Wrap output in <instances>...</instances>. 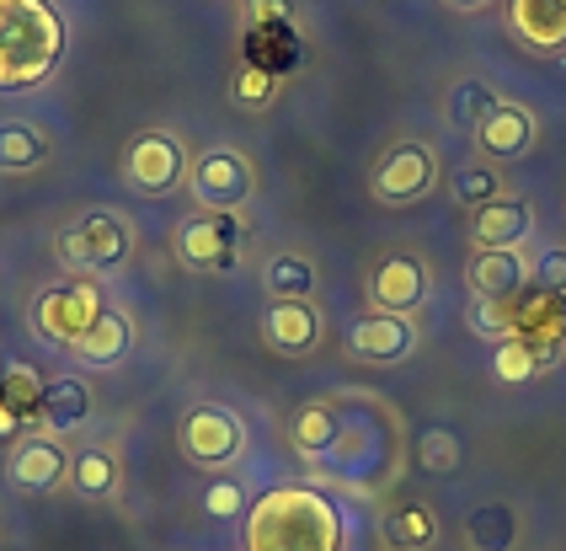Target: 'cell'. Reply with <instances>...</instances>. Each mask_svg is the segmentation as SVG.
I'll list each match as a JSON object with an SVG mask.
<instances>
[{
  "label": "cell",
  "mask_w": 566,
  "mask_h": 551,
  "mask_svg": "<svg viewBox=\"0 0 566 551\" xmlns=\"http://www.w3.org/2000/svg\"><path fill=\"white\" fill-rule=\"evenodd\" d=\"M337 402V439L311 466L315 487H337L358 503H375L379 492L407 482L411 466V428L379 391H332Z\"/></svg>",
  "instance_id": "obj_1"
},
{
  "label": "cell",
  "mask_w": 566,
  "mask_h": 551,
  "mask_svg": "<svg viewBox=\"0 0 566 551\" xmlns=\"http://www.w3.org/2000/svg\"><path fill=\"white\" fill-rule=\"evenodd\" d=\"M353 524L315 482H268L241 519V551H347Z\"/></svg>",
  "instance_id": "obj_2"
},
{
  "label": "cell",
  "mask_w": 566,
  "mask_h": 551,
  "mask_svg": "<svg viewBox=\"0 0 566 551\" xmlns=\"http://www.w3.org/2000/svg\"><path fill=\"white\" fill-rule=\"evenodd\" d=\"M64 28L54 0H0V97H28L64 65Z\"/></svg>",
  "instance_id": "obj_3"
},
{
  "label": "cell",
  "mask_w": 566,
  "mask_h": 551,
  "mask_svg": "<svg viewBox=\"0 0 566 551\" xmlns=\"http://www.w3.org/2000/svg\"><path fill=\"white\" fill-rule=\"evenodd\" d=\"M139 252V226L128 209L113 204H92L81 215H70L54 236H49V258L64 273H86V279H118Z\"/></svg>",
  "instance_id": "obj_4"
},
{
  "label": "cell",
  "mask_w": 566,
  "mask_h": 551,
  "mask_svg": "<svg viewBox=\"0 0 566 551\" xmlns=\"http://www.w3.org/2000/svg\"><path fill=\"white\" fill-rule=\"evenodd\" d=\"M171 439H177V455L188 460L192 471L224 477V471H235V466L252 455V423H247L241 407H230V402L198 396V402H188V407L177 413Z\"/></svg>",
  "instance_id": "obj_5"
},
{
  "label": "cell",
  "mask_w": 566,
  "mask_h": 551,
  "mask_svg": "<svg viewBox=\"0 0 566 551\" xmlns=\"http://www.w3.org/2000/svg\"><path fill=\"white\" fill-rule=\"evenodd\" d=\"M113 305V294H107V279H86V273H60V279H49L43 290L32 294L28 305V326L32 337L43 343V349H54V354H70L92 322Z\"/></svg>",
  "instance_id": "obj_6"
},
{
  "label": "cell",
  "mask_w": 566,
  "mask_h": 551,
  "mask_svg": "<svg viewBox=\"0 0 566 551\" xmlns=\"http://www.w3.org/2000/svg\"><path fill=\"white\" fill-rule=\"evenodd\" d=\"M192 150L188 134L171 129V124H145V129L128 134L124 156H118V183L134 198H177L188 194V171H192Z\"/></svg>",
  "instance_id": "obj_7"
},
{
  "label": "cell",
  "mask_w": 566,
  "mask_h": 551,
  "mask_svg": "<svg viewBox=\"0 0 566 551\" xmlns=\"http://www.w3.org/2000/svg\"><path fill=\"white\" fill-rule=\"evenodd\" d=\"M252 209H188L171 226V262L188 273H230L241 268V252L252 241Z\"/></svg>",
  "instance_id": "obj_8"
},
{
  "label": "cell",
  "mask_w": 566,
  "mask_h": 551,
  "mask_svg": "<svg viewBox=\"0 0 566 551\" xmlns=\"http://www.w3.org/2000/svg\"><path fill=\"white\" fill-rule=\"evenodd\" d=\"M439 188H443L439 150L428 139H417V134L390 139L375 156V166H369V198H375L379 209H411V204L433 198Z\"/></svg>",
  "instance_id": "obj_9"
},
{
  "label": "cell",
  "mask_w": 566,
  "mask_h": 551,
  "mask_svg": "<svg viewBox=\"0 0 566 551\" xmlns=\"http://www.w3.org/2000/svg\"><path fill=\"white\" fill-rule=\"evenodd\" d=\"M433 290H439V273L422 247H385L364 273L369 311H390V316H422Z\"/></svg>",
  "instance_id": "obj_10"
},
{
  "label": "cell",
  "mask_w": 566,
  "mask_h": 551,
  "mask_svg": "<svg viewBox=\"0 0 566 551\" xmlns=\"http://www.w3.org/2000/svg\"><path fill=\"white\" fill-rule=\"evenodd\" d=\"M256 194H262V171H256L252 150L241 145H203L192 156V171H188V198L192 209H252Z\"/></svg>",
  "instance_id": "obj_11"
},
{
  "label": "cell",
  "mask_w": 566,
  "mask_h": 551,
  "mask_svg": "<svg viewBox=\"0 0 566 551\" xmlns=\"http://www.w3.org/2000/svg\"><path fill=\"white\" fill-rule=\"evenodd\" d=\"M375 536L385 551H439L443 547V514L439 503L411 482H396L375 498Z\"/></svg>",
  "instance_id": "obj_12"
},
{
  "label": "cell",
  "mask_w": 566,
  "mask_h": 551,
  "mask_svg": "<svg viewBox=\"0 0 566 551\" xmlns=\"http://www.w3.org/2000/svg\"><path fill=\"white\" fill-rule=\"evenodd\" d=\"M0 477H6V487H11L17 498H54V492H70V439L22 428V434L6 445Z\"/></svg>",
  "instance_id": "obj_13"
},
{
  "label": "cell",
  "mask_w": 566,
  "mask_h": 551,
  "mask_svg": "<svg viewBox=\"0 0 566 551\" xmlns=\"http://www.w3.org/2000/svg\"><path fill=\"white\" fill-rule=\"evenodd\" d=\"M422 354V322L417 316H390V311H364L343 332V358L358 370H401Z\"/></svg>",
  "instance_id": "obj_14"
},
{
  "label": "cell",
  "mask_w": 566,
  "mask_h": 551,
  "mask_svg": "<svg viewBox=\"0 0 566 551\" xmlns=\"http://www.w3.org/2000/svg\"><path fill=\"white\" fill-rule=\"evenodd\" d=\"M128 487V460H124V439H113L107 428H92L70 445V492L81 503H124Z\"/></svg>",
  "instance_id": "obj_15"
},
{
  "label": "cell",
  "mask_w": 566,
  "mask_h": 551,
  "mask_svg": "<svg viewBox=\"0 0 566 551\" xmlns=\"http://www.w3.org/2000/svg\"><path fill=\"white\" fill-rule=\"evenodd\" d=\"M256 337L273 358L300 364V358L321 354L326 343V305L321 300H268L256 316Z\"/></svg>",
  "instance_id": "obj_16"
},
{
  "label": "cell",
  "mask_w": 566,
  "mask_h": 551,
  "mask_svg": "<svg viewBox=\"0 0 566 551\" xmlns=\"http://www.w3.org/2000/svg\"><path fill=\"white\" fill-rule=\"evenodd\" d=\"M96 407H102V402H96L92 375L64 370V375H54V381H43L32 428H38V434H54V439H81V434H92Z\"/></svg>",
  "instance_id": "obj_17"
},
{
  "label": "cell",
  "mask_w": 566,
  "mask_h": 551,
  "mask_svg": "<svg viewBox=\"0 0 566 551\" xmlns=\"http://www.w3.org/2000/svg\"><path fill=\"white\" fill-rule=\"evenodd\" d=\"M475 156H486V162L497 166H513V162H530L539 145V118L530 102H513V97H497L492 102V113L475 124Z\"/></svg>",
  "instance_id": "obj_18"
},
{
  "label": "cell",
  "mask_w": 566,
  "mask_h": 551,
  "mask_svg": "<svg viewBox=\"0 0 566 551\" xmlns=\"http://www.w3.org/2000/svg\"><path fill=\"white\" fill-rule=\"evenodd\" d=\"M471 247H492V252H530L539 241V209L535 198L503 194L492 204H481L471 215Z\"/></svg>",
  "instance_id": "obj_19"
},
{
  "label": "cell",
  "mask_w": 566,
  "mask_h": 551,
  "mask_svg": "<svg viewBox=\"0 0 566 551\" xmlns=\"http://www.w3.org/2000/svg\"><path fill=\"white\" fill-rule=\"evenodd\" d=\"M139 349V322L128 316V305H107L102 316L92 322V332L70 349V370H81V375H107V370H124L128 358Z\"/></svg>",
  "instance_id": "obj_20"
},
{
  "label": "cell",
  "mask_w": 566,
  "mask_h": 551,
  "mask_svg": "<svg viewBox=\"0 0 566 551\" xmlns=\"http://www.w3.org/2000/svg\"><path fill=\"white\" fill-rule=\"evenodd\" d=\"M256 284L268 300H321L326 294V268L315 262L311 247H268L256 252Z\"/></svg>",
  "instance_id": "obj_21"
},
{
  "label": "cell",
  "mask_w": 566,
  "mask_h": 551,
  "mask_svg": "<svg viewBox=\"0 0 566 551\" xmlns=\"http://www.w3.org/2000/svg\"><path fill=\"white\" fill-rule=\"evenodd\" d=\"M465 290L471 300H492V305H513L530 290V252H492V247H471L465 258Z\"/></svg>",
  "instance_id": "obj_22"
},
{
  "label": "cell",
  "mask_w": 566,
  "mask_h": 551,
  "mask_svg": "<svg viewBox=\"0 0 566 551\" xmlns=\"http://www.w3.org/2000/svg\"><path fill=\"white\" fill-rule=\"evenodd\" d=\"M503 22L513 43L539 54V60L566 54V0H507Z\"/></svg>",
  "instance_id": "obj_23"
},
{
  "label": "cell",
  "mask_w": 566,
  "mask_h": 551,
  "mask_svg": "<svg viewBox=\"0 0 566 551\" xmlns=\"http://www.w3.org/2000/svg\"><path fill=\"white\" fill-rule=\"evenodd\" d=\"M283 439H289V450L300 455L305 466H315L321 455L332 450V439H337V402H332V391L294 402L289 418H283Z\"/></svg>",
  "instance_id": "obj_24"
},
{
  "label": "cell",
  "mask_w": 566,
  "mask_h": 551,
  "mask_svg": "<svg viewBox=\"0 0 566 551\" xmlns=\"http://www.w3.org/2000/svg\"><path fill=\"white\" fill-rule=\"evenodd\" d=\"M54 162V134L38 118H0V177H32Z\"/></svg>",
  "instance_id": "obj_25"
},
{
  "label": "cell",
  "mask_w": 566,
  "mask_h": 551,
  "mask_svg": "<svg viewBox=\"0 0 566 551\" xmlns=\"http://www.w3.org/2000/svg\"><path fill=\"white\" fill-rule=\"evenodd\" d=\"M460 541H465V551H518L524 519H518V509L503 503V498H481V503L465 509V519H460Z\"/></svg>",
  "instance_id": "obj_26"
},
{
  "label": "cell",
  "mask_w": 566,
  "mask_h": 551,
  "mask_svg": "<svg viewBox=\"0 0 566 551\" xmlns=\"http://www.w3.org/2000/svg\"><path fill=\"white\" fill-rule=\"evenodd\" d=\"M443 188H449V198H454L465 215H475V209H481V204H492V198L513 194V188H507V177H503V166L486 162V156L460 162L454 171H449V177H443Z\"/></svg>",
  "instance_id": "obj_27"
},
{
  "label": "cell",
  "mask_w": 566,
  "mask_h": 551,
  "mask_svg": "<svg viewBox=\"0 0 566 551\" xmlns=\"http://www.w3.org/2000/svg\"><path fill=\"white\" fill-rule=\"evenodd\" d=\"M492 102H497V92H492L481 75H460V81H449V86H443V97H439L443 129L475 134V124L492 113Z\"/></svg>",
  "instance_id": "obj_28"
},
{
  "label": "cell",
  "mask_w": 566,
  "mask_h": 551,
  "mask_svg": "<svg viewBox=\"0 0 566 551\" xmlns=\"http://www.w3.org/2000/svg\"><path fill=\"white\" fill-rule=\"evenodd\" d=\"M411 460H417L422 477H454L460 460H465V445H460V434H454L449 423H428V428H417V439H411Z\"/></svg>",
  "instance_id": "obj_29"
},
{
  "label": "cell",
  "mask_w": 566,
  "mask_h": 551,
  "mask_svg": "<svg viewBox=\"0 0 566 551\" xmlns=\"http://www.w3.org/2000/svg\"><path fill=\"white\" fill-rule=\"evenodd\" d=\"M198 509H203V519L209 524H241L247 519V509H252V492H247V482L241 477H214V482H203V492H198Z\"/></svg>",
  "instance_id": "obj_30"
},
{
  "label": "cell",
  "mask_w": 566,
  "mask_h": 551,
  "mask_svg": "<svg viewBox=\"0 0 566 551\" xmlns=\"http://www.w3.org/2000/svg\"><path fill=\"white\" fill-rule=\"evenodd\" d=\"M539 370H545V358L530 343H518V337L492 349V381L497 386H530V381H539Z\"/></svg>",
  "instance_id": "obj_31"
},
{
  "label": "cell",
  "mask_w": 566,
  "mask_h": 551,
  "mask_svg": "<svg viewBox=\"0 0 566 551\" xmlns=\"http://www.w3.org/2000/svg\"><path fill=\"white\" fill-rule=\"evenodd\" d=\"M530 290L566 300V241H535L530 247Z\"/></svg>",
  "instance_id": "obj_32"
},
{
  "label": "cell",
  "mask_w": 566,
  "mask_h": 551,
  "mask_svg": "<svg viewBox=\"0 0 566 551\" xmlns=\"http://www.w3.org/2000/svg\"><path fill=\"white\" fill-rule=\"evenodd\" d=\"M230 92H235L241 107L262 113V107L273 102V92H279V75H273V70H262V65H241L235 70V81H230Z\"/></svg>",
  "instance_id": "obj_33"
},
{
  "label": "cell",
  "mask_w": 566,
  "mask_h": 551,
  "mask_svg": "<svg viewBox=\"0 0 566 551\" xmlns=\"http://www.w3.org/2000/svg\"><path fill=\"white\" fill-rule=\"evenodd\" d=\"M465 322H471V332L481 343H492V349L513 337V311H507V305H492V300H471Z\"/></svg>",
  "instance_id": "obj_34"
},
{
  "label": "cell",
  "mask_w": 566,
  "mask_h": 551,
  "mask_svg": "<svg viewBox=\"0 0 566 551\" xmlns=\"http://www.w3.org/2000/svg\"><path fill=\"white\" fill-rule=\"evenodd\" d=\"M449 11H460V17H475V11H486V6H497V0H443Z\"/></svg>",
  "instance_id": "obj_35"
},
{
  "label": "cell",
  "mask_w": 566,
  "mask_h": 551,
  "mask_svg": "<svg viewBox=\"0 0 566 551\" xmlns=\"http://www.w3.org/2000/svg\"><path fill=\"white\" fill-rule=\"evenodd\" d=\"M0 547H6V509H0Z\"/></svg>",
  "instance_id": "obj_36"
},
{
  "label": "cell",
  "mask_w": 566,
  "mask_h": 551,
  "mask_svg": "<svg viewBox=\"0 0 566 551\" xmlns=\"http://www.w3.org/2000/svg\"><path fill=\"white\" fill-rule=\"evenodd\" d=\"M562 220H566V198H562Z\"/></svg>",
  "instance_id": "obj_37"
}]
</instances>
